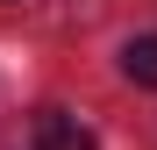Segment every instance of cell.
I'll use <instances>...</instances> for the list:
<instances>
[{
  "instance_id": "1",
  "label": "cell",
  "mask_w": 157,
  "mask_h": 150,
  "mask_svg": "<svg viewBox=\"0 0 157 150\" xmlns=\"http://www.w3.org/2000/svg\"><path fill=\"white\" fill-rule=\"evenodd\" d=\"M36 150H100V136H93L78 114L43 107V114H36Z\"/></svg>"
},
{
  "instance_id": "2",
  "label": "cell",
  "mask_w": 157,
  "mask_h": 150,
  "mask_svg": "<svg viewBox=\"0 0 157 150\" xmlns=\"http://www.w3.org/2000/svg\"><path fill=\"white\" fill-rule=\"evenodd\" d=\"M121 71H128V86H157V36H136L121 50Z\"/></svg>"
}]
</instances>
